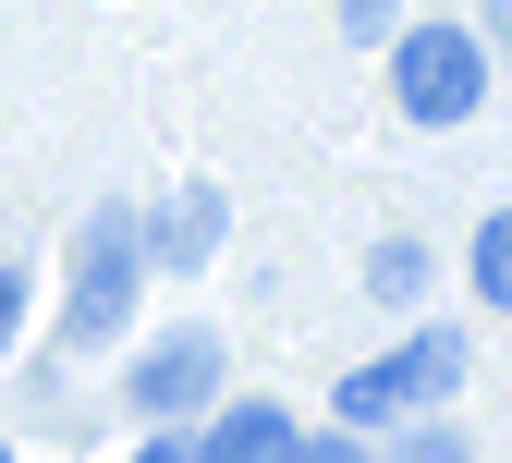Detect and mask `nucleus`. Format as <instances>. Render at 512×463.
Wrapping results in <instances>:
<instances>
[{"label":"nucleus","instance_id":"1","mask_svg":"<svg viewBox=\"0 0 512 463\" xmlns=\"http://www.w3.org/2000/svg\"><path fill=\"white\" fill-rule=\"evenodd\" d=\"M391 98H403V122H476V98H488V49H476L464 25H403V49H391Z\"/></svg>","mask_w":512,"mask_h":463},{"label":"nucleus","instance_id":"2","mask_svg":"<svg viewBox=\"0 0 512 463\" xmlns=\"http://www.w3.org/2000/svg\"><path fill=\"white\" fill-rule=\"evenodd\" d=\"M135 256H147L135 208H98V220H86V244H74V305H61V342H110V329L135 317Z\"/></svg>","mask_w":512,"mask_h":463},{"label":"nucleus","instance_id":"3","mask_svg":"<svg viewBox=\"0 0 512 463\" xmlns=\"http://www.w3.org/2000/svg\"><path fill=\"white\" fill-rule=\"evenodd\" d=\"M452 378H464V342H452V329H415L403 354H378V366H354V378H342V427H391V415H427Z\"/></svg>","mask_w":512,"mask_h":463},{"label":"nucleus","instance_id":"4","mask_svg":"<svg viewBox=\"0 0 512 463\" xmlns=\"http://www.w3.org/2000/svg\"><path fill=\"white\" fill-rule=\"evenodd\" d=\"M208 390H220V342H208V329H171V342L135 354V415H159V427L196 415Z\"/></svg>","mask_w":512,"mask_h":463},{"label":"nucleus","instance_id":"5","mask_svg":"<svg viewBox=\"0 0 512 463\" xmlns=\"http://www.w3.org/2000/svg\"><path fill=\"white\" fill-rule=\"evenodd\" d=\"M293 451H305V439H293L281 403H232V415L196 439V463H293Z\"/></svg>","mask_w":512,"mask_h":463},{"label":"nucleus","instance_id":"6","mask_svg":"<svg viewBox=\"0 0 512 463\" xmlns=\"http://www.w3.org/2000/svg\"><path fill=\"white\" fill-rule=\"evenodd\" d=\"M159 244H171V269H208V244H220V195H183Z\"/></svg>","mask_w":512,"mask_h":463},{"label":"nucleus","instance_id":"7","mask_svg":"<svg viewBox=\"0 0 512 463\" xmlns=\"http://www.w3.org/2000/svg\"><path fill=\"white\" fill-rule=\"evenodd\" d=\"M476 293H488V305H512V208L476 232Z\"/></svg>","mask_w":512,"mask_h":463},{"label":"nucleus","instance_id":"8","mask_svg":"<svg viewBox=\"0 0 512 463\" xmlns=\"http://www.w3.org/2000/svg\"><path fill=\"white\" fill-rule=\"evenodd\" d=\"M366 281L391 293V305H415V293H427V256H415V244H378V269H366Z\"/></svg>","mask_w":512,"mask_h":463},{"label":"nucleus","instance_id":"9","mask_svg":"<svg viewBox=\"0 0 512 463\" xmlns=\"http://www.w3.org/2000/svg\"><path fill=\"white\" fill-rule=\"evenodd\" d=\"M403 463H464V439H452V427H415V439H403Z\"/></svg>","mask_w":512,"mask_h":463},{"label":"nucleus","instance_id":"10","mask_svg":"<svg viewBox=\"0 0 512 463\" xmlns=\"http://www.w3.org/2000/svg\"><path fill=\"white\" fill-rule=\"evenodd\" d=\"M342 25H354V37H378V25H391V0H342Z\"/></svg>","mask_w":512,"mask_h":463},{"label":"nucleus","instance_id":"11","mask_svg":"<svg viewBox=\"0 0 512 463\" xmlns=\"http://www.w3.org/2000/svg\"><path fill=\"white\" fill-rule=\"evenodd\" d=\"M13 317H25V281H13V269H0V342H13Z\"/></svg>","mask_w":512,"mask_h":463},{"label":"nucleus","instance_id":"12","mask_svg":"<svg viewBox=\"0 0 512 463\" xmlns=\"http://www.w3.org/2000/svg\"><path fill=\"white\" fill-rule=\"evenodd\" d=\"M135 463H196V439H147V451H135Z\"/></svg>","mask_w":512,"mask_h":463},{"label":"nucleus","instance_id":"13","mask_svg":"<svg viewBox=\"0 0 512 463\" xmlns=\"http://www.w3.org/2000/svg\"><path fill=\"white\" fill-rule=\"evenodd\" d=\"M293 463H366V451H342V439H330V451H293Z\"/></svg>","mask_w":512,"mask_h":463},{"label":"nucleus","instance_id":"14","mask_svg":"<svg viewBox=\"0 0 512 463\" xmlns=\"http://www.w3.org/2000/svg\"><path fill=\"white\" fill-rule=\"evenodd\" d=\"M0 463H13V451H0Z\"/></svg>","mask_w":512,"mask_h":463}]
</instances>
